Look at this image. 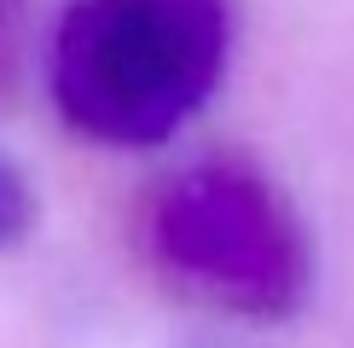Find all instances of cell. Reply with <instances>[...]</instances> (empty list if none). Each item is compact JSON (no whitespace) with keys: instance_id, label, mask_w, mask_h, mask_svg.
<instances>
[{"instance_id":"1","label":"cell","mask_w":354,"mask_h":348,"mask_svg":"<svg viewBox=\"0 0 354 348\" xmlns=\"http://www.w3.org/2000/svg\"><path fill=\"white\" fill-rule=\"evenodd\" d=\"M227 64V0H70L53 29V105L99 145L174 139Z\"/></svg>"},{"instance_id":"2","label":"cell","mask_w":354,"mask_h":348,"mask_svg":"<svg viewBox=\"0 0 354 348\" xmlns=\"http://www.w3.org/2000/svg\"><path fill=\"white\" fill-rule=\"evenodd\" d=\"M157 261L244 319H290L314 284L302 221L244 163H192L151 203Z\"/></svg>"}]
</instances>
